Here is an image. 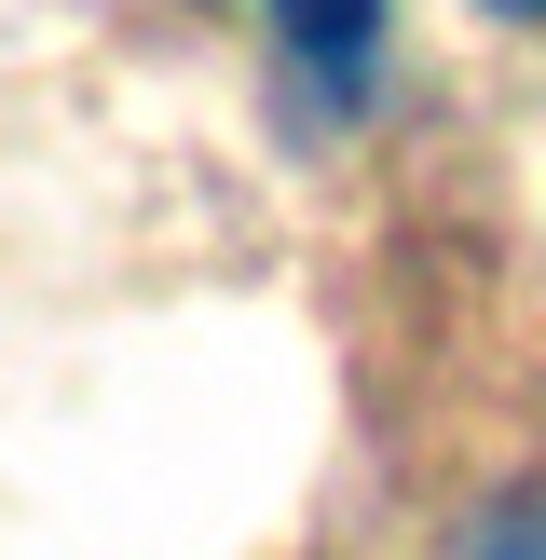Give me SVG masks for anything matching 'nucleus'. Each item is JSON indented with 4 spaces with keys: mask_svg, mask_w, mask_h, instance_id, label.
<instances>
[{
    "mask_svg": "<svg viewBox=\"0 0 546 560\" xmlns=\"http://www.w3.org/2000/svg\"><path fill=\"white\" fill-rule=\"evenodd\" d=\"M273 27H287V55L328 82V96H369V69H382V0H273Z\"/></svg>",
    "mask_w": 546,
    "mask_h": 560,
    "instance_id": "f257e3e1",
    "label": "nucleus"
},
{
    "mask_svg": "<svg viewBox=\"0 0 546 560\" xmlns=\"http://www.w3.org/2000/svg\"><path fill=\"white\" fill-rule=\"evenodd\" d=\"M464 560H546V492H519V506H491L478 534H464Z\"/></svg>",
    "mask_w": 546,
    "mask_h": 560,
    "instance_id": "f03ea898",
    "label": "nucleus"
},
{
    "mask_svg": "<svg viewBox=\"0 0 546 560\" xmlns=\"http://www.w3.org/2000/svg\"><path fill=\"white\" fill-rule=\"evenodd\" d=\"M478 14H506V27H533V14H546V0H478Z\"/></svg>",
    "mask_w": 546,
    "mask_h": 560,
    "instance_id": "7ed1b4c3",
    "label": "nucleus"
}]
</instances>
